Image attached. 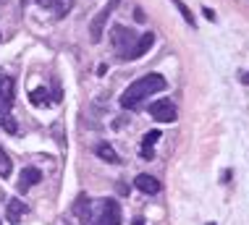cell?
Returning <instances> with one entry per match:
<instances>
[{
	"instance_id": "1",
	"label": "cell",
	"mask_w": 249,
	"mask_h": 225,
	"mask_svg": "<svg viewBox=\"0 0 249 225\" xmlns=\"http://www.w3.org/2000/svg\"><path fill=\"white\" fill-rule=\"evenodd\" d=\"M165 87H168L165 76H160V73H147V76H142V79L134 81V84H129V89L121 94V107H124V110H137L147 97L163 92Z\"/></svg>"
},
{
	"instance_id": "2",
	"label": "cell",
	"mask_w": 249,
	"mask_h": 225,
	"mask_svg": "<svg viewBox=\"0 0 249 225\" xmlns=\"http://www.w3.org/2000/svg\"><path fill=\"white\" fill-rule=\"evenodd\" d=\"M13 97H16V84L11 76L0 73V128H5L8 134H16V118H13Z\"/></svg>"
},
{
	"instance_id": "3",
	"label": "cell",
	"mask_w": 249,
	"mask_h": 225,
	"mask_svg": "<svg viewBox=\"0 0 249 225\" xmlns=\"http://www.w3.org/2000/svg\"><path fill=\"white\" fill-rule=\"evenodd\" d=\"M84 225H121V207L116 199L92 202V212Z\"/></svg>"
},
{
	"instance_id": "4",
	"label": "cell",
	"mask_w": 249,
	"mask_h": 225,
	"mask_svg": "<svg viewBox=\"0 0 249 225\" xmlns=\"http://www.w3.org/2000/svg\"><path fill=\"white\" fill-rule=\"evenodd\" d=\"M137 39L139 37L129 29V26H113V29H110V45H113V50H116V55L124 58V60L131 52V47H134Z\"/></svg>"
},
{
	"instance_id": "5",
	"label": "cell",
	"mask_w": 249,
	"mask_h": 225,
	"mask_svg": "<svg viewBox=\"0 0 249 225\" xmlns=\"http://www.w3.org/2000/svg\"><path fill=\"white\" fill-rule=\"evenodd\" d=\"M118 5H121V0H107V5H103V8H100V13H97L95 18H92V26H89L92 42H100V39H103V29H105L107 18L113 16V11H116Z\"/></svg>"
},
{
	"instance_id": "6",
	"label": "cell",
	"mask_w": 249,
	"mask_h": 225,
	"mask_svg": "<svg viewBox=\"0 0 249 225\" xmlns=\"http://www.w3.org/2000/svg\"><path fill=\"white\" fill-rule=\"evenodd\" d=\"M150 115L158 123H171V121H176V105H173V100H155L150 102Z\"/></svg>"
},
{
	"instance_id": "7",
	"label": "cell",
	"mask_w": 249,
	"mask_h": 225,
	"mask_svg": "<svg viewBox=\"0 0 249 225\" xmlns=\"http://www.w3.org/2000/svg\"><path fill=\"white\" fill-rule=\"evenodd\" d=\"M134 189H139L142 194H150V196H155V194H160V181L158 178H152V175H147V173H139L137 178H134Z\"/></svg>"
},
{
	"instance_id": "8",
	"label": "cell",
	"mask_w": 249,
	"mask_h": 225,
	"mask_svg": "<svg viewBox=\"0 0 249 225\" xmlns=\"http://www.w3.org/2000/svg\"><path fill=\"white\" fill-rule=\"evenodd\" d=\"M37 5H39V8L53 11V16H55V18H63L66 13L73 8V0H37Z\"/></svg>"
},
{
	"instance_id": "9",
	"label": "cell",
	"mask_w": 249,
	"mask_h": 225,
	"mask_svg": "<svg viewBox=\"0 0 249 225\" xmlns=\"http://www.w3.org/2000/svg\"><path fill=\"white\" fill-rule=\"evenodd\" d=\"M155 45V34L152 32H147V34H142V37L137 39V42H134V47H131V52L129 55H126V60H137V58H142L147 50H150V47Z\"/></svg>"
},
{
	"instance_id": "10",
	"label": "cell",
	"mask_w": 249,
	"mask_h": 225,
	"mask_svg": "<svg viewBox=\"0 0 249 225\" xmlns=\"http://www.w3.org/2000/svg\"><path fill=\"white\" fill-rule=\"evenodd\" d=\"M39 181H42V173H39V168H24L21 178H18V189H21V191H29V189L37 186Z\"/></svg>"
},
{
	"instance_id": "11",
	"label": "cell",
	"mask_w": 249,
	"mask_h": 225,
	"mask_svg": "<svg viewBox=\"0 0 249 225\" xmlns=\"http://www.w3.org/2000/svg\"><path fill=\"white\" fill-rule=\"evenodd\" d=\"M71 209H73V215H76L79 220H82V223H87V217H89V212H92V199H89L87 194H79Z\"/></svg>"
},
{
	"instance_id": "12",
	"label": "cell",
	"mask_w": 249,
	"mask_h": 225,
	"mask_svg": "<svg viewBox=\"0 0 249 225\" xmlns=\"http://www.w3.org/2000/svg\"><path fill=\"white\" fill-rule=\"evenodd\" d=\"M29 100H32V105H37V107H50L53 105V97H50V92L45 89V87L32 89L29 92Z\"/></svg>"
},
{
	"instance_id": "13",
	"label": "cell",
	"mask_w": 249,
	"mask_h": 225,
	"mask_svg": "<svg viewBox=\"0 0 249 225\" xmlns=\"http://www.w3.org/2000/svg\"><path fill=\"white\" fill-rule=\"evenodd\" d=\"M24 215H26V204H24L21 199H11V202H8V212H5V217H8L11 223H18Z\"/></svg>"
},
{
	"instance_id": "14",
	"label": "cell",
	"mask_w": 249,
	"mask_h": 225,
	"mask_svg": "<svg viewBox=\"0 0 249 225\" xmlns=\"http://www.w3.org/2000/svg\"><path fill=\"white\" fill-rule=\"evenodd\" d=\"M95 152H97L100 160H107V162H118V160H121L118 155H116V149H113L110 144H97Z\"/></svg>"
},
{
	"instance_id": "15",
	"label": "cell",
	"mask_w": 249,
	"mask_h": 225,
	"mask_svg": "<svg viewBox=\"0 0 249 225\" xmlns=\"http://www.w3.org/2000/svg\"><path fill=\"white\" fill-rule=\"evenodd\" d=\"M13 173V162H11V157L3 152V147H0V175L3 178H8V175Z\"/></svg>"
},
{
	"instance_id": "16",
	"label": "cell",
	"mask_w": 249,
	"mask_h": 225,
	"mask_svg": "<svg viewBox=\"0 0 249 225\" xmlns=\"http://www.w3.org/2000/svg\"><path fill=\"white\" fill-rule=\"evenodd\" d=\"M171 3H173V5H176V8L181 11V16L186 18V24H192V26H194V16H192V11L184 5V0H171Z\"/></svg>"
},
{
	"instance_id": "17",
	"label": "cell",
	"mask_w": 249,
	"mask_h": 225,
	"mask_svg": "<svg viewBox=\"0 0 249 225\" xmlns=\"http://www.w3.org/2000/svg\"><path fill=\"white\" fill-rule=\"evenodd\" d=\"M158 139H160V131H158V128H152V131H147V134H144V139H142V147H152Z\"/></svg>"
},
{
	"instance_id": "18",
	"label": "cell",
	"mask_w": 249,
	"mask_h": 225,
	"mask_svg": "<svg viewBox=\"0 0 249 225\" xmlns=\"http://www.w3.org/2000/svg\"><path fill=\"white\" fill-rule=\"evenodd\" d=\"M142 157H144V160H152V157H155L152 147H142Z\"/></svg>"
},
{
	"instance_id": "19",
	"label": "cell",
	"mask_w": 249,
	"mask_h": 225,
	"mask_svg": "<svg viewBox=\"0 0 249 225\" xmlns=\"http://www.w3.org/2000/svg\"><path fill=\"white\" fill-rule=\"evenodd\" d=\"M202 13H205V18H210V21H215V11H210V8H205V11H202Z\"/></svg>"
},
{
	"instance_id": "20",
	"label": "cell",
	"mask_w": 249,
	"mask_h": 225,
	"mask_svg": "<svg viewBox=\"0 0 249 225\" xmlns=\"http://www.w3.org/2000/svg\"><path fill=\"white\" fill-rule=\"evenodd\" d=\"M134 18H137V21H142V24H144V13H142V11H139V8H137V11H134Z\"/></svg>"
},
{
	"instance_id": "21",
	"label": "cell",
	"mask_w": 249,
	"mask_h": 225,
	"mask_svg": "<svg viewBox=\"0 0 249 225\" xmlns=\"http://www.w3.org/2000/svg\"><path fill=\"white\" fill-rule=\"evenodd\" d=\"M241 84H247V87H249V71L244 73V76H241Z\"/></svg>"
},
{
	"instance_id": "22",
	"label": "cell",
	"mask_w": 249,
	"mask_h": 225,
	"mask_svg": "<svg viewBox=\"0 0 249 225\" xmlns=\"http://www.w3.org/2000/svg\"><path fill=\"white\" fill-rule=\"evenodd\" d=\"M131 225H144V220H142V217H137V220H134Z\"/></svg>"
},
{
	"instance_id": "23",
	"label": "cell",
	"mask_w": 249,
	"mask_h": 225,
	"mask_svg": "<svg viewBox=\"0 0 249 225\" xmlns=\"http://www.w3.org/2000/svg\"><path fill=\"white\" fill-rule=\"evenodd\" d=\"M207 225H215V223H207Z\"/></svg>"
},
{
	"instance_id": "24",
	"label": "cell",
	"mask_w": 249,
	"mask_h": 225,
	"mask_svg": "<svg viewBox=\"0 0 249 225\" xmlns=\"http://www.w3.org/2000/svg\"><path fill=\"white\" fill-rule=\"evenodd\" d=\"M0 225H3V223H0Z\"/></svg>"
}]
</instances>
